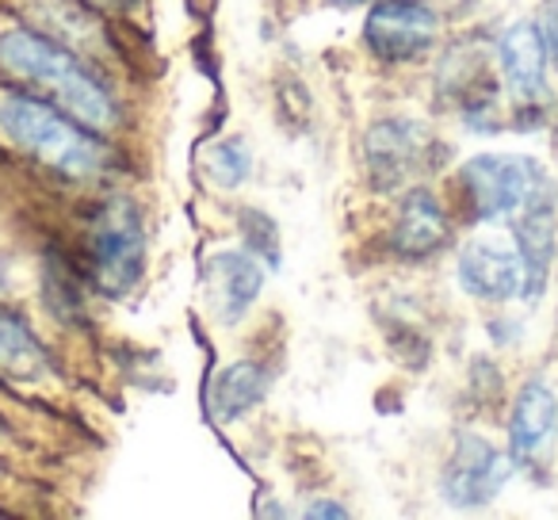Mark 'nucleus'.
Masks as SVG:
<instances>
[{
	"mask_svg": "<svg viewBox=\"0 0 558 520\" xmlns=\"http://www.w3.org/2000/svg\"><path fill=\"white\" fill-rule=\"evenodd\" d=\"M0 65L16 73L20 81H27L32 88H39L43 96H50L77 123L93 126V131L116 123V104H111L108 88L58 43L43 39L35 32L0 35Z\"/></svg>",
	"mask_w": 558,
	"mask_h": 520,
	"instance_id": "1",
	"label": "nucleus"
},
{
	"mask_svg": "<svg viewBox=\"0 0 558 520\" xmlns=\"http://www.w3.org/2000/svg\"><path fill=\"white\" fill-rule=\"evenodd\" d=\"M0 126L16 146H24L27 154H35L43 165H50L62 177L88 180L100 177L104 165H108L104 142L81 131L73 123V116L65 119L62 111L35 100V96H4L0 100Z\"/></svg>",
	"mask_w": 558,
	"mask_h": 520,
	"instance_id": "2",
	"label": "nucleus"
},
{
	"mask_svg": "<svg viewBox=\"0 0 558 520\" xmlns=\"http://www.w3.org/2000/svg\"><path fill=\"white\" fill-rule=\"evenodd\" d=\"M459 184L478 222H512L527 210L555 207V188L535 157L482 154L459 169Z\"/></svg>",
	"mask_w": 558,
	"mask_h": 520,
	"instance_id": "3",
	"label": "nucleus"
},
{
	"mask_svg": "<svg viewBox=\"0 0 558 520\" xmlns=\"http://www.w3.org/2000/svg\"><path fill=\"white\" fill-rule=\"evenodd\" d=\"M88 265L104 295H126L146 268V230L126 195H111L88 226Z\"/></svg>",
	"mask_w": 558,
	"mask_h": 520,
	"instance_id": "4",
	"label": "nucleus"
},
{
	"mask_svg": "<svg viewBox=\"0 0 558 520\" xmlns=\"http://www.w3.org/2000/svg\"><path fill=\"white\" fill-rule=\"evenodd\" d=\"M459 283L474 299L509 303V299H539L543 283L532 276L517 241L474 238L459 256Z\"/></svg>",
	"mask_w": 558,
	"mask_h": 520,
	"instance_id": "5",
	"label": "nucleus"
},
{
	"mask_svg": "<svg viewBox=\"0 0 558 520\" xmlns=\"http://www.w3.org/2000/svg\"><path fill=\"white\" fill-rule=\"evenodd\" d=\"M428 154H433V134L417 119H379L367 126L364 161L379 192H395L421 169H428Z\"/></svg>",
	"mask_w": 558,
	"mask_h": 520,
	"instance_id": "6",
	"label": "nucleus"
},
{
	"mask_svg": "<svg viewBox=\"0 0 558 520\" xmlns=\"http://www.w3.org/2000/svg\"><path fill=\"white\" fill-rule=\"evenodd\" d=\"M436 35H440V16L425 0H383L364 20L367 47L383 62H413L433 50Z\"/></svg>",
	"mask_w": 558,
	"mask_h": 520,
	"instance_id": "7",
	"label": "nucleus"
},
{
	"mask_svg": "<svg viewBox=\"0 0 558 520\" xmlns=\"http://www.w3.org/2000/svg\"><path fill=\"white\" fill-rule=\"evenodd\" d=\"M512 474V463L478 433H463L456 440L448 467H444V497L459 509H478V505L494 501L505 489Z\"/></svg>",
	"mask_w": 558,
	"mask_h": 520,
	"instance_id": "8",
	"label": "nucleus"
},
{
	"mask_svg": "<svg viewBox=\"0 0 558 520\" xmlns=\"http://www.w3.org/2000/svg\"><path fill=\"white\" fill-rule=\"evenodd\" d=\"M558 436V398L543 383H527L517 395L509 418V451L517 463H539L555 448Z\"/></svg>",
	"mask_w": 558,
	"mask_h": 520,
	"instance_id": "9",
	"label": "nucleus"
},
{
	"mask_svg": "<svg viewBox=\"0 0 558 520\" xmlns=\"http://www.w3.org/2000/svg\"><path fill=\"white\" fill-rule=\"evenodd\" d=\"M207 283L215 314L233 326L248 314L264 288V268L253 253H215L207 261Z\"/></svg>",
	"mask_w": 558,
	"mask_h": 520,
	"instance_id": "10",
	"label": "nucleus"
},
{
	"mask_svg": "<svg viewBox=\"0 0 558 520\" xmlns=\"http://www.w3.org/2000/svg\"><path fill=\"white\" fill-rule=\"evenodd\" d=\"M497 58H501V73L509 81V93L520 104H532L547 88V47L535 24H517L501 35L497 43Z\"/></svg>",
	"mask_w": 558,
	"mask_h": 520,
	"instance_id": "11",
	"label": "nucleus"
},
{
	"mask_svg": "<svg viewBox=\"0 0 558 520\" xmlns=\"http://www.w3.org/2000/svg\"><path fill=\"white\" fill-rule=\"evenodd\" d=\"M448 241V215H444L440 199L425 188L410 192L402 199V210L395 218V230H390V245H395L398 256H410V261H421V256L436 253V249Z\"/></svg>",
	"mask_w": 558,
	"mask_h": 520,
	"instance_id": "12",
	"label": "nucleus"
},
{
	"mask_svg": "<svg viewBox=\"0 0 558 520\" xmlns=\"http://www.w3.org/2000/svg\"><path fill=\"white\" fill-rule=\"evenodd\" d=\"M268 372L260 364H248V360H238V364L222 367V372L210 379L207 387V410L215 421L230 425V421L245 418L248 410L264 402L268 395Z\"/></svg>",
	"mask_w": 558,
	"mask_h": 520,
	"instance_id": "13",
	"label": "nucleus"
},
{
	"mask_svg": "<svg viewBox=\"0 0 558 520\" xmlns=\"http://www.w3.org/2000/svg\"><path fill=\"white\" fill-rule=\"evenodd\" d=\"M50 360L39 337L12 314H0V379L9 383H39L47 379Z\"/></svg>",
	"mask_w": 558,
	"mask_h": 520,
	"instance_id": "14",
	"label": "nucleus"
},
{
	"mask_svg": "<svg viewBox=\"0 0 558 520\" xmlns=\"http://www.w3.org/2000/svg\"><path fill=\"white\" fill-rule=\"evenodd\" d=\"M248 169H253V157H248V149H245V142H241V138L215 142V146L207 149V177L215 180L218 188L245 184Z\"/></svg>",
	"mask_w": 558,
	"mask_h": 520,
	"instance_id": "15",
	"label": "nucleus"
},
{
	"mask_svg": "<svg viewBox=\"0 0 558 520\" xmlns=\"http://www.w3.org/2000/svg\"><path fill=\"white\" fill-rule=\"evenodd\" d=\"M241 238L245 253L260 256L268 268H279V230L264 210H241Z\"/></svg>",
	"mask_w": 558,
	"mask_h": 520,
	"instance_id": "16",
	"label": "nucleus"
},
{
	"mask_svg": "<svg viewBox=\"0 0 558 520\" xmlns=\"http://www.w3.org/2000/svg\"><path fill=\"white\" fill-rule=\"evenodd\" d=\"M539 35L547 47V62L558 70V0H547L539 12Z\"/></svg>",
	"mask_w": 558,
	"mask_h": 520,
	"instance_id": "17",
	"label": "nucleus"
},
{
	"mask_svg": "<svg viewBox=\"0 0 558 520\" xmlns=\"http://www.w3.org/2000/svg\"><path fill=\"white\" fill-rule=\"evenodd\" d=\"M306 517H337V520H341V517H349V512H344L337 501H318V505H311V509H306Z\"/></svg>",
	"mask_w": 558,
	"mask_h": 520,
	"instance_id": "18",
	"label": "nucleus"
},
{
	"mask_svg": "<svg viewBox=\"0 0 558 520\" xmlns=\"http://www.w3.org/2000/svg\"><path fill=\"white\" fill-rule=\"evenodd\" d=\"M96 4H119V0H96Z\"/></svg>",
	"mask_w": 558,
	"mask_h": 520,
	"instance_id": "19",
	"label": "nucleus"
},
{
	"mask_svg": "<svg viewBox=\"0 0 558 520\" xmlns=\"http://www.w3.org/2000/svg\"><path fill=\"white\" fill-rule=\"evenodd\" d=\"M341 4H360V0H341Z\"/></svg>",
	"mask_w": 558,
	"mask_h": 520,
	"instance_id": "20",
	"label": "nucleus"
}]
</instances>
